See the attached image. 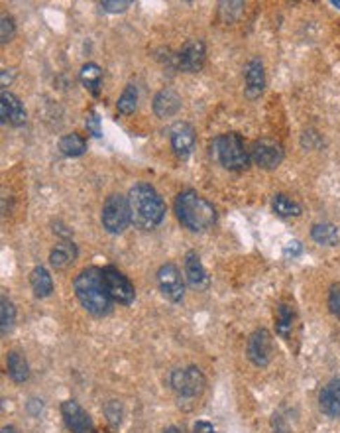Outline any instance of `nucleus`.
I'll list each match as a JSON object with an SVG mask.
<instances>
[{
	"label": "nucleus",
	"instance_id": "nucleus-21",
	"mask_svg": "<svg viewBox=\"0 0 340 433\" xmlns=\"http://www.w3.org/2000/svg\"><path fill=\"white\" fill-rule=\"evenodd\" d=\"M293 323H295V309L290 303H280L276 309V333L281 339H290L293 333Z\"/></svg>",
	"mask_w": 340,
	"mask_h": 433
},
{
	"label": "nucleus",
	"instance_id": "nucleus-24",
	"mask_svg": "<svg viewBox=\"0 0 340 433\" xmlns=\"http://www.w3.org/2000/svg\"><path fill=\"white\" fill-rule=\"evenodd\" d=\"M79 81L89 89L95 97L100 93V83H102V69L97 63H85L79 71Z\"/></svg>",
	"mask_w": 340,
	"mask_h": 433
},
{
	"label": "nucleus",
	"instance_id": "nucleus-32",
	"mask_svg": "<svg viewBox=\"0 0 340 433\" xmlns=\"http://www.w3.org/2000/svg\"><path fill=\"white\" fill-rule=\"evenodd\" d=\"M100 6L107 12L116 14V12H124L126 8H130L132 2L130 0H104V2H100Z\"/></svg>",
	"mask_w": 340,
	"mask_h": 433
},
{
	"label": "nucleus",
	"instance_id": "nucleus-5",
	"mask_svg": "<svg viewBox=\"0 0 340 433\" xmlns=\"http://www.w3.org/2000/svg\"><path fill=\"white\" fill-rule=\"evenodd\" d=\"M100 222H102V229L109 234H122L126 231L128 225L132 222L128 197H124L121 193L109 195L104 205H102Z\"/></svg>",
	"mask_w": 340,
	"mask_h": 433
},
{
	"label": "nucleus",
	"instance_id": "nucleus-27",
	"mask_svg": "<svg viewBox=\"0 0 340 433\" xmlns=\"http://www.w3.org/2000/svg\"><path fill=\"white\" fill-rule=\"evenodd\" d=\"M14 321H16V307L6 295H2L0 298V333H2V337H6L12 331Z\"/></svg>",
	"mask_w": 340,
	"mask_h": 433
},
{
	"label": "nucleus",
	"instance_id": "nucleus-22",
	"mask_svg": "<svg viewBox=\"0 0 340 433\" xmlns=\"http://www.w3.org/2000/svg\"><path fill=\"white\" fill-rule=\"evenodd\" d=\"M311 239L320 246H336L340 241V232L332 222H317L311 229Z\"/></svg>",
	"mask_w": 340,
	"mask_h": 433
},
{
	"label": "nucleus",
	"instance_id": "nucleus-26",
	"mask_svg": "<svg viewBox=\"0 0 340 433\" xmlns=\"http://www.w3.org/2000/svg\"><path fill=\"white\" fill-rule=\"evenodd\" d=\"M271 207H273V213L280 215L283 219H291V217H299L303 209L297 201H293L291 197L283 195V193H278L271 201Z\"/></svg>",
	"mask_w": 340,
	"mask_h": 433
},
{
	"label": "nucleus",
	"instance_id": "nucleus-14",
	"mask_svg": "<svg viewBox=\"0 0 340 433\" xmlns=\"http://www.w3.org/2000/svg\"><path fill=\"white\" fill-rule=\"evenodd\" d=\"M185 278H187V284H189L193 290L197 292H205L210 286V278L205 266L200 262L199 254L195 251H191L185 254Z\"/></svg>",
	"mask_w": 340,
	"mask_h": 433
},
{
	"label": "nucleus",
	"instance_id": "nucleus-25",
	"mask_svg": "<svg viewBox=\"0 0 340 433\" xmlns=\"http://www.w3.org/2000/svg\"><path fill=\"white\" fill-rule=\"evenodd\" d=\"M60 150L61 154H65L69 158H77V156H83L87 152V140L77 132H71V134L61 136Z\"/></svg>",
	"mask_w": 340,
	"mask_h": 433
},
{
	"label": "nucleus",
	"instance_id": "nucleus-38",
	"mask_svg": "<svg viewBox=\"0 0 340 433\" xmlns=\"http://www.w3.org/2000/svg\"><path fill=\"white\" fill-rule=\"evenodd\" d=\"M41 408H43V404H41V400H30L28 402V412H30V415H34V418H38L41 412Z\"/></svg>",
	"mask_w": 340,
	"mask_h": 433
},
{
	"label": "nucleus",
	"instance_id": "nucleus-8",
	"mask_svg": "<svg viewBox=\"0 0 340 433\" xmlns=\"http://www.w3.org/2000/svg\"><path fill=\"white\" fill-rule=\"evenodd\" d=\"M156 280H158V288L165 300H170L171 303H179L183 300L185 282H183V276L175 264L168 262L160 266V270L156 274Z\"/></svg>",
	"mask_w": 340,
	"mask_h": 433
},
{
	"label": "nucleus",
	"instance_id": "nucleus-2",
	"mask_svg": "<svg viewBox=\"0 0 340 433\" xmlns=\"http://www.w3.org/2000/svg\"><path fill=\"white\" fill-rule=\"evenodd\" d=\"M73 290L79 303L95 317L109 315L112 309V298L107 292V286L102 280V272L99 268H85L77 274Z\"/></svg>",
	"mask_w": 340,
	"mask_h": 433
},
{
	"label": "nucleus",
	"instance_id": "nucleus-9",
	"mask_svg": "<svg viewBox=\"0 0 340 433\" xmlns=\"http://www.w3.org/2000/svg\"><path fill=\"white\" fill-rule=\"evenodd\" d=\"M273 353V342H271V333L268 329H256L248 337L246 342V357L254 366L266 368L271 361Z\"/></svg>",
	"mask_w": 340,
	"mask_h": 433
},
{
	"label": "nucleus",
	"instance_id": "nucleus-13",
	"mask_svg": "<svg viewBox=\"0 0 340 433\" xmlns=\"http://www.w3.org/2000/svg\"><path fill=\"white\" fill-rule=\"evenodd\" d=\"M170 142L171 150L175 152L177 158H189L191 152L195 148V142H197V134L195 128L191 126L189 122H175L170 131Z\"/></svg>",
	"mask_w": 340,
	"mask_h": 433
},
{
	"label": "nucleus",
	"instance_id": "nucleus-37",
	"mask_svg": "<svg viewBox=\"0 0 340 433\" xmlns=\"http://www.w3.org/2000/svg\"><path fill=\"white\" fill-rule=\"evenodd\" d=\"M53 232H57V234H60V237H63L65 241H69L71 234H73V231H71L69 227H65V225H63V222H60V221L53 225Z\"/></svg>",
	"mask_w": 340,
	"mask_h": 433
},
{
	"label": "nucleus",
	"instance_id": "nucleus-4",
	"mask_svg": "<svg viewBox=\"0 0 340 433\" xmlns=\"http://www.w3.org/2000/svg\"><path fill=\"white\" fill-rule=\"evenodd\" d=\"M212 154L215 158L232 171H242L250 166V156L244 146L240 134L229 132V134H220L212 140Z\"/></svg>",
	"mask_w": 340,
	"mask_h": 433
},
{
	"label": "nucleus",
	"instance_id": "nucleus-18",
	"mask_svg": "<svg viewBox=\"0 0 340 433\" xmlns=\"http://www.w3.org/2000/svg\"><path fill=\"white\" fill-rule=\"evenodd\" d=\"M181 111V97L179 93L173 89H161L156 97H154V112L160 119H170L175 116Z\"/></svg>",
	"mask_w": 340,
	"mask_h": 433
},
{
	"label": "nucleus",
	"instance_id": "nucleus-16",
	"mask_svg": "<svg viewBox=\"0 0 340 433\" xmlns=\"http://www.w3.org/2000/svg\"><path fill=\"white\" fill-rule=\"evenodd\" d=\"M244 81H246V97L248 99H258L261 93H264V87H266V71H264V63L258 58H254L246 63L244 67Z\"/></svg>",
	"mask_w": 340,
	"mask_h": 433
},
{
	"label": "nucleus",
	"instance_id": "nucleus-19",
	"mask_svg": "<svg viewBox=\"0 0 340 433\" xmlns=\"http://www.w3.org/2000/svg\"><path fill=\"white\" fill-rule=\"evenodd\" d=\"M77 244L73 241H61L50 252V264L55 270H65L67 266L77 260Z\"/></svg>",
	"mask_w": 340,
	"mask_h": 433
},
{
	"label": "nucleus",
	"instance_id": "nucleus-29",
	"mask_svg": "<svg viewBox=\"0 0 340 433\" xmlns=\"http://www.w3.org/2000/svg\"><path fill=\"white\" fill-rule=\"evenodd\" d=\"M122 413H124V410H122V404L118 402V400H110V402L104 406V415H107V422H109L112 429H116V427L121 425Z\"/></svg>",
	"mask_w": 340,
	"mask_h": 433
},
{
	"label": "nucleus",
	"instance_id": "nucleus-33",
	"mask_svg": "<svg viewBox=\"0 0 340 433\" xmlns=\"http://www.w3.org/2000/svg\"><path fill=\"white\" fill-rule=\"evenodd\" d=\"M329 309L336 319H340V286H332V288H330Z\"/></svg>",
	"mask_w": 340,
	"mask_h": 433
},
{
	"label": "nucleus",
	"instance_id": "nucleus-28",
	"mask_svg": "<svg viewBox=\"0 0 340 433\" xmlns=\"http://www.w3.org/2000/svg\"><path fill=\"white\" fill-rule=\"evenodd\" d=\"M136 107H138V89H136V85H126V89L122 91V95L118 97V102H116V109H118V112L121 114H132V112L136 111Z\"/></svg>",
	"mask_w": 340,
	"mask_h": 433
},
{
	"label": "nucleus",
	"instance_id": "nucleus-39",
	"mask_svg": "<svg viewBox=\"0 0 340 433\" xmlns=\"http://www.w3.org/2000/svg\"><path fill=\"white\" fill-rule=\"evenodd\" d=\"M0 433H18V432H16V427H12V425H4Z\"/></svg>",
	"mask_w": 340,
	"mask_h": 433
},
{
	"label": "nucleus",
	"instance_id": "nucleus-20",
	"mask_svg": "<svg viewBox=\"0 0 340 433\" xmlns=\"http://www.w3.org/2000/svg\"><path fill=\"white\" fill-rule=\"evenodd\" d=\"M6 368H8V376L16 384H24L30 378V366L26 357L20 351H11L6 357Z\"/></svg>",
	"mask_w": 340,
	"mask_h": 433
},
{
	"label": "nucleus",
	"instance_id": "nucleus-10",
	"mask_svg": "<svg viewBox=\"0 0 340 433\" xmlns=\"http://www.w3.org/2000/svg\"><path fill=\"white\" fill-rule=\"evenodd\" d=\"M61 415L71 433H97L87 410H83V406L75 400H65L61 404Z\"/></svg>",
	"mask_w": 340,
	"mask_h": 433
},
{
	"label": "nucleus",
	"instance_id": "nucleus-1",
	"mask_svg": "<svg viewBox=\"0 0 340 433\" xmlns=\"http://www.w3.org/2000/svg\"><path fill=\"white\" fill-rule=\"evenodd\" d=\"M130 217L140 231H151L165 217V203L150 183H136L128 193Z\"/></svg>",
	"mask_w": 340,
	"mask_h": 433
},
{
	"label": "nucleus",
	"instance_id": "nucleus-11",
	"mask_svg": "<svg viewBox=\"0 0 340 433\" xmlns=\"http://www.w3.org/2000/svg\"><path fill=\"white\" fill-rule=\"evenodd\" d=\"M252 160L261 170H276L283 160V146L280 142L261 138L252 148Z\"/></svg>",
	"mask_w": 340,
	"mask_h": 433
},
{
	"label": "nucleus",
	"instance_id": "nucleus-12",
	"mask_svg": "<svg viewBox=\"0 0 340 433\" xmlns=\"http://www.w3.org/2000/svg\"><path fill=\"white\" fill-rule=\"evenodd\" d=\"M177 67L185 73H197L207 60V48L200 40H189L177 53Z\"/></svg>",
	"mask_w": 340,
	"mask_h": 433
},
{
	"label": "nucleus",
	"instance_id": "nucleus-7",
	"mask_svg": "<svg viewBox=\"0 0 340 433\" xmlns=\"http://www.w3.org/2000/svg\"><path fill=\"white\" fill-rule=\"evenodd\" d=\"M100 272H102V280H104V286H107V292H109V295L114 302L122 303V305H130L134 302L136 290H134L130 280L118 268L104 266Z\"/></svg>",
	"mask_w": 340,
	"mask_h": 433
},
{
	"label": "nucleus",
	"instance_id": "nucleus-35",
	"mask_svg": "<svg viewBox=\"0 0 340 433\" xmlns=\"http://www.w3.org/2000/svg\"><path fill=\"white\" fill-rule=\"evenodd\" d=\"M301 252H303V246H301L299 241H291L285 244V248H283V256L285 258H297Z\"/></svg>",
	"mask_w": 340,
	"mask_h": 433
},
{
	"label": "nucleus",
	"instance_id": "nucleus-15",
	"mask_svg": "<svg viewBox=\"0 0 340 433\" xmlns=\"http://www.w3.org/2000/svg\"><path fill=\"white\" fill-rule=\"evenodd\" d=\"M0 122L2 124H12V126H22L26 122V109L22 101L8 91H2L0 95Z\"/></svg>",
	"mask_w": 340,
	"mask_h": 433
},
{
	"label": "nucleus",
	"instance_id": "nucleus-34",
	"mask_svg": "<svg viewBox=\"0 0 340 433\" xmlns=\"http://www.w3.org/2000/svg\"><path fill=\"white\" fill-rule=\"evenodd\" d=\"M85 126H87V132L93 134V136H97V138L102 134V131H100V119H99V114H97L95 111H90L89 114H87V119H85Z\"/></svg>",
	"mask_w": 340,
	"mask_h": 433
},
{
	"label": "nucleus",
	"instance_id": "nucleus-31",
	"mask_svg": "<svg viewBox=\"0 0 340 433\" xmlns=\"http://www.w3.org/2000/svg\"><path fill=\"white\" fill-rule=\"evenodd\" d=\"M14 34H16L14 18H12V16H2V20H0V41H2V44H8V41L14 38Z\"/></svg>",
	"mask_w": 340,
	"mask_h": 433
},
{
	"label": "nucleus",
	"instance_id": "nucleus-6",
	"mask_svg": "<svg viewBox=\"0 0 340 433\" xmlns=\"http://www.w3.org/2000/svg\"><path fill=\"white\" fill-rule=\"evenodd\" d=\"M171 390L179 398H197L205 390V374L200 373L197 366H187V368H177L170 376Z\"/></svg>",
	"mask_w": 340,
	"mask_h": 433
},
{
	"label": "nucleus",
	"instance_id": "nucleus-17",
	"mask_svg": "<svg viewBox=\"0 0 340 433\" xmlns=\"http://www.w3.org/2000/svg\"><path fill=\"white\" fill-rule=\"evenodd\" d=\"M319 408L327 418H340V376L332 378L322 386L319 394Z\"/></svg>",
	"mask_w": 340,
	"mask_h": 433
},
{
	"label": "nucleus",
	"instance_id": "nucleus-40",
	"mask_svg": "<svg viewBox=\"0 0 340 433\" xmlns=\"http://www.w3.org/2000/svg\"><path fill=\"white\" fill-rule=\"evenodd\" d=\"M163 433H181V432L175 427V425H170V427H165V429H163Z\"/></svg>",
	"mask_w": 340,
	"mask_h": 433
},
{
	"label": "nucleus",
	"instance_id": "nucleus-30",
	"mask_svg": "<svg viewBox=\"0 0 340 433\" xmlns=\"http://www.w3.org/2000/svg\"><path fill=\"white\" fill-rule=\"evenodd\" d=\"M290 412H278L271 418V427L276 433H293V425L290 422Z\"/></svg>",
	"mask_w": 340,
	"mask_h": 433
},
{
	"label": "nucleus",
	"instance_id": "nucleus-36",
	"mask_svg": "<svg viewBox=\"0 0 340 433\" xmlns=\"http://www.w3.org/2000/svg\"><path fill=\"white\" fill-rule=\"evenodd\" d=\"M193 433H217V429H215L212 423L200 420V422H197L193 425Z\"/></svg>",
	"mask_w": 340,
	"mask_h": 433
},
{
	"label": "nucleus",
	"instance_id": "nucleus-41",
	"mask_svg": "<svg viewBox=\"0 0 340 433\" xmlns=\"http://www.w3.org/2000/svg\"><path fill=\"white\" fill-rule=\"evenodd\" d=\"M332 4H334V6H339V8H340V2H339V0H332Z\"/></svg>",
	"mask_w": 340,
	"mask_h": 433
},
{
	"label": "nucleus",
	"instance_id": "nucleus-23",
	"mask_svg": "<svg viewBox=\"0 0 340 433\" xmlns=\"http://www.w3.org/2000/svg\"><path fill=\"white\" fill-rule=\"evenodd\" d=\"M30 286L36 298H50L51 292H53V280H51L50 272L43 268V266H36L30 272Z\"/></svg>",
	"mask_w": 340,
	"mask_h": 433
},
{
	"label": "nucleus",
	"instance_id": "nucleus-3",
	"mask_svg": "<svg viewBox=\"0 0 340 433\" xmlns=\"http://www.w3.org/2000/svg\"><path fill=\"white\" fill-rule=\"evenodd\" d=\"M175 215L179 222L191 232H203L217 221V211L203 195L193 189H185L175 197Z\"/></svg>",
	"mask_w": 340,
	"mask_h": 433
}]
</instances>
